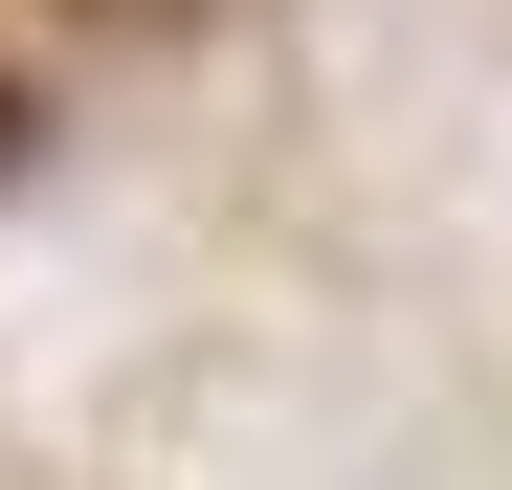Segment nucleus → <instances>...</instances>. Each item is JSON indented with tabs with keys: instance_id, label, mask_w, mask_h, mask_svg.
I'll return each instance as SVG.
<instances>
[{
	"instance_id": "obj_2",
	"label": "nucleus",
	"mask_w": 512,
	"mask_h": 490,
	"mask_svg": "<svg viewBox=\"0 0 512 490\" xmlns=\"http://www.w3.org/2000/svg\"><path fill=\"white\" fill-rule=\"evenodd\" d=\"M0 179H23V67H0Z\"/></svg>"
},
{
	"instance_id": "obj_1",
	"label": "nucleus",
	"mask_w": 512,
	"mask_h": 490,
	"mask_svg": "<svg viewBox=\"0 0 512 490\" xmlns=\"http://www.w3.org/2000/svg\"><path fill=\"white\" fill-rule=\"evenodd\" d=\"M45 23H90V45H179V23H223V0H45Z\"/></svg>"
}]
</instances>
